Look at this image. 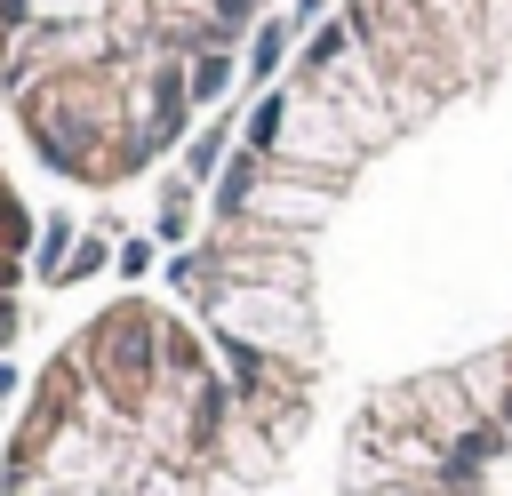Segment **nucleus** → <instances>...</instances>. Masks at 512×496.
<instances>
[{
	"label": "nucleus",
	"mask_w": 512,
	"mask_h": 496,
	"mask_svg": "<svg viewBox=\"0 0 512 496\" xmlns=\"http://www.w3.org/2000/svg\"><path fill=\"white\" fill-rule=\"evenodd\" d=\"M112 256H120V248H104V240H80V248L64 256V280H88V272H104ZM64 280H56V288H64Z\"/></svg>",
	"instance_id": "6"
},
{
	"label": "nucleus",
	"mask_w": 512,
	"mask_h": 496,
	"mask_svg": "<svg viewBox=\"0 0 512 496\" xmlns=\"http://www.w3.org/2000/svg\"><path fill=\"white\" fill-rule=\"evenodd\" d=\"M288 40H296V24L280 16V24H264L256 40H248V80H272L280 64H288Z\"/></svg>",
	"instance_id": "4"
},
{
	"label": "nucleus",
	"mask_w": 512,
	"mask_h": 496,
	"mask_svg": "<svg viewBox=\"0 0 512 496\" xmlns=\"http://www.w3.org/2000/svg\"><path fill=\"white\" fill-rule=\"evenodd\" d=\"M112 264H120V280H136V272L152 264V240H120V256H112Z\"/></svg>",
	"instance_id": "7"
},
{
	"label": "nucleus",
	"mask_w": 512,
	"mask_h": 496,
	"mask_svg": "<svg viewBox=\"0 0 512 496\" xmlns=\"http://www.w3.org/2000/svg\"><path fill=\"white\" fill-rule=\"evenodd\" d=\"M72 248H80V240H72V224H64V216H56V224H40L32 272H40V280H64V256H72Z\"/></svg>",
	"instance_id": "5"
},
{
	"label": "nucleus",
	"mask_w": 512,
	"mask_h": 496,
	"mask_svg": "<svg viewBox=\"0 0 512 496\" xmlns=\"http://www.w3.org/2000/svg\"><path fill=\"white\" fill-rule=\"evenodd\" d=\"M232 152H240V144H232V128H224V120H216V128H200V136H192V152H184V184H192V192H200V184H216V176L232 168Z\"/></svg>",
	"instance_id": "2"
},
{
	"label": "nucleus",
	"mask_w": 512,
	"mask_h": 496,
	"mask_svg": "<svg viewBox=\"0 0 512 496\" xmlns=\"http://www.w3.org/2000/svg\"><path fill=\"white\" fill-rule=\"evenodd\" d=\"M8 392H16V368H8V360H0V400H8Z\"/></svg>",
	"instance_id": "8"
},
{
	"label": "nucleus",
	"mask_w": 512,
	"mask_h": 496,
	"mask_svg": "<svg viewBox=\"0 0 512 496\" xmlns=\"http://www.w3.org/2000/svg\"><path fill=\"white\" fill-rule=\"evenodd\" d=\"M288 104H296V88H264V96L248 104V120H240V152H280Z\"/></svg>",
	"instance_id": "1"
},
{
	"label": "nucleus",
	"mask_w": 512,
	"mask_h": 496,
	"mask_svg": "<svg viewBox=\"0 0 512 496\" xmlns=\"http://www.w3.org/2000/svg\"><path fill=\"white\" fill-rule=\"evenodd\" d=\"M184 80H192V104H216V96L232 88V48H200V56H184Z\"/></svg>",
	"instance_id": "3"
}]
</instances>
